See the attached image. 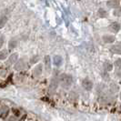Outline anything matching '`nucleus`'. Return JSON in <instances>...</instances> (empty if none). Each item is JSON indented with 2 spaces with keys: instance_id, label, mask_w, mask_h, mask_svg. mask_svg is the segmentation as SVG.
<instances>
[{
  "instance_id": "1",
  "label": "nucleus",
  "mask_w": 121,
  "mask_h": 121,
  "mask_svg": "<svg viewBox=\"0 0 121 121\" xmlns=\"http://www.w3.org/2000/svg\"><path fill=\"white\" fill-rule=\"evenodd\" d=\"M61 82V85L62 86L65 88V89H68L71 85H72L73 82V78L72 76L68 75V74H63L60 76V78H59Z\"/></svg>"
},
{
  "instance_id": "3",
  "label": "nucleus",
  "mask_w": 121,
  "mask_h": 121,
  "mask_svg": "<svg viewBox=\"0 0 121 121\" xmlns=\"http://www.w3.org/2000/svg\"><path fill=\"white\" fill-rule=\"evenodd\" d=\"M82 86H83V87L85 88L86 90H87V91L92 90V88H93V83H92V81L89 80L88 78H85L83 80Z\"/></svg>"
},
{
  "instance_id": "14",
  "label": "nucleus",
  "mask_w": 121,
  "mask_h": 121,
  "mask_svg": "<svg viewBox=\"0 0 121 121\" xmlns=\"http://www.w3.org/2000/svg\"><path fill=\"white\" fill-rule=\"evenodd\" d=\"M109 88H110V90L112 91L113 93H116V92H117V91L119 90V86H117V83H111L110 86H109Z\"/></svg>"
},
{
  "instance_id": "15",
  "label": "nucleus",
  "mask_w": 121,
  "mask_h": 121,
  "mask_svg": "<svg viewBox=\"0 0 121 121\" xmlns=\"http://www.w3.org/2000/svg\"><path fill=\"white\" fill-rule=\"evenodd\" d=\"M17 46V39H11L9 41V43H8V48H9V49L15 48Z\"/></svg>"
},
{
  "instance_id": "16",
  "label": "nucleus",
  "mask_w": 121,
  "mask_h": 121,
  "mask_svg": "<svg viewBox=\"0 0 121 121\" xmlns=\"http://www.w3.org/2000/svg\"><path fill=\"white\" fill-rule=\"evenodd\" d=\"M97 14H98V16H99L100 17H106L108 16V12H107L104 8H99L98 11H97Z\"/></svg>"
},
{
  "instance_id": "4",
  "label": "nucleus",
  "mask_w": 121,
  "mask_h": 121,
  "mask_svg": "<svg viewBox=\"0 0 121 121\" xmlns=\"http://www.w3.org/2000/svg\"><path fill=\"white\" fill-rule=\"evenodd\" d=\"M42 71H43V65H41V64L37 65V66L34 68V70H33V75H34V77H36V78L40 77V76L42 75Z\"/></svg>"
},
{
  "instance_id": "7",
  "label": "nucleus",
  "mask_w": 121,
  "mask_h": 121,
  "mask_svg": "<svg viewBox=\"0 0 121 121\" xmlns=\"http://www.w3.org/2000/svg\"><path fill=\"white\" fill-rule=\"evenodd\" d=\"M53 61H54V65L56 66V67H60L61 65H62V63H63V58H62L61 56L56 55V56H54Z\"/></svg>"
},
{
  "instance_id": "9",
  "label": "nucleus",
  "mask_w": 121,
  "mask_h": 121,
  "mask_svg": "<svg viewBox=\"0 0 121 121\" xmlns=\"http://www.w3.org/2000/svg\"><path fill=\"white\" fill-rule=\"evenodd\" d=\"M1 118L2 119H5L7 115H8V108L6 107V106H2V108H1Z\"/></svg>"
},
{
  "instance_id": "10",
  "label": "nucleus",
  "mask_w": 121,
  "mask_h": 121,
  "mask_svg": "<svg viewBox=\"0 0 121 121\" xmlns=\"http://www.w3.org/2000/svg\"><path fill=\"white\" fill-rule=\"evenodd\" d=\"M120 24L119 23H117V22H113L111 26H110V28L112 29V31H114V32H118V31L120 30Z\"/></svg>"
},
{
  "instance_id": "11",
  "label": "nucleus",
  "mask_w": 121,
  "mask_h": 121,
  "mask_svg": "<svg viewBox=\"0 0 121 121\" xmlns=\"http://www.w3.org/2000/svg\"><path fill=\"white\" fill-rule=\"evenodd\" d=\"M17 57H18V55L17 53H15V54H12L10 56H9V58H8V64H15V62L17 60Z\"/></svg>"
},
{
  "instance_id": "28",
  "label": "nucleus",
  "mask_w": 121,
  "mask_h": 121,
  "mask_svg": "<svg viewBox=\"0 0 121 121\" xmlns=\"http://www.w3.org/2000/svg\"><path fill=\"white\" fill-rule=\"evenodd\" d=\"M117 48H119L121 49V42H119V43H118V44H117Z\"/></svg>"
},
{
  "instance_id": "8",
  "label": "nucleus",
  "mask_w": 121,
  "mask_h": 121,
  "mask_svg": "<svg viewBox=\"0 0 121 121\" xmlns=\"http://www.w3.org/2000/svg\"><path fill=\"white\" fill-rule=\"evenodd\" d=\"M44 63H45V67H46V69L49 71L50 68H51V58L49 56H46L44 57Z\"/></svg>"
},
{
  "instance_id": "12",
  "label": "nucleus",
  "mask_w": 121,
  "mask_h": 121,
  "mask_svg": "<svg viewBox=\"0 0 121 121\" xmlns=\"http://www.w3.org/2000/svg\"><path fill=\"white\" fill-rule=\"evenodd\" d=\"M118 4H119V2L117 0H110V1L107 2V6L109 7H117L118 6Z\"/></svg>"
},
{
  "instance_id": "29",
  "label": "nucleus",
  "mask_w": 121,
  "mask_h": 121,
  "mask_svg": "<svg viewBox=\"0 0 121 121\" xmlns=\"http://www.w3.org/2000/svg\"><path fill=\"white\" fill-rule=\"evenodd\" d=\"M120 99H121V92H120Z\"/></svg>"
},
{
  "instance_id": "5",
  "label": "nucleus",
  "mask_w": 121,
  "mask_h": 121,
  "mask_svg": "<svg viewBox=\"0 0 121 121\" xmlns=\"http://www.w3.org/2000/svg\"><path fill=\"white\" fill-rule=\"evenodd\" d=\"M26 66V59L25 58H22L18 61L17 63L15 65V69L16 70H22L24 69L25 67Z\"/></svg>"
},
{
  "instance_id": "26",
  "label": "nucleus",
  "mask_w": 121,
  "mask_h": 121,
  "mask_svg": "<svg viewBox=\"0 0 121 121\" xmlns=\"http://www.w3.org/2000/svg\"><path fill=\"white\" fill-rule=\"evenodd\" d=\"M116 77H117V78H121V72L120 71H117V70H116Z\"/></svg>"
},
{
  "instance_id": "20",
  "label": "nucleus",
  "mask_w": 121,
  "mask_h": 121,
  "mask_svg": "<svg viewBox=\"0 0 121 121\" xmlns=\"http://www.w3.org/2000/svg\"><path fill=\"white\" fill-rule=\"evenodd\" d=\"M38 60H39V56H33L30 58V63L31 64H36Z\"/></svg>"
},
{
  "instance_id": "19",
  "label": "nucleus",
  "mask_w": 121,
  "mask_h": 121,
  "mask_svg": "<svg viewBox=\"0 0 121 121\" xmlns=\"http://www.w3.org/2000/svg\"><path fill=\"white\" fill-rule=\"evenodd\" d=\"M7 21V18H6V17H1V19H0V27H3L4 26H5V24H6V22Z\"/></svg>"
},
{
  "instance_id": "13",
  "label": "nucleus",
  "mask_w": 121,
  "mask_h": 121,
  "mask_svg": "<svg viewBox=\"0 0 121 121\" xmlns=\"http://www.w3.org/2000/svg\"><path fill=\"white\" fill-rule=\"evenodd\" d=\"M103 67H104L105 70H106L107 72H108V71H111V70H112V68H113V66H112V64H111L110 62H108V61H106V62L104 63Z\"/></svg>"
},
{
  "instance_id": "24",
  "label": "nucleus",
  "mask_w": 121,
  "mask_h": 121,
  "mask_svg": "<svg viewBox=\"0 0 121 121\" xmlns=\"http://www.w3.org/2000/svg\"><path fill=\"white\" fill-rule=\"evenodd\" d=\"M4 39H5L4 36H1V40H0V48H2V47H3V45H4Z\"/></svg>"
},
{
  "instance_id": "6",
  "label": "nucleus",
  "mask_w": 121,
  "mask_h": 121,
  "mask_svg": "<svg viewBox=\"0 0 121 121\" xmlns=\"http://www.w3.org/2000/svg\"><path fill=\"white\" fill-rule=\"evenodd\" d=\"M102 38H103L104 42L107 43V44H111L116 40V37L112 35H104Z\"/></svg>"
},
{
  "instance_id": "25",
  "label": "nucleus",
  "mask_w": 121,
  "mask_h": 121,
  "mask_svg": "<svg viewBox=\"0 0 121 121\" xmlns=\"http://www.w3.org/2000/svg\"><path fill=\"white\" fill-rule=\"evenodd\" d=\"M13 112L16 114V117H18V116H19V111H18L17 109L14 108V109H13Z\"/></svg>"
},
{
  "instance_id": "18",
  "label": "nucleus",
  "mask_w": 121,
  "mask_h": 121,
  "mask_svg": "<svg viewBox=\"0 0 121 121\" xmlns=\"http://www.w3.org/2000/svg\"><path fill=\"white\" fill-rule=\"evenodd\" d=\"M110 51H111L112 53H116V54H120L121 55V49L119 48H117V46L112 47V48H110Z\"/></svg>"
},
{
  "instance_id": "22",
  "label": "nucleus",
  "mask_w": 121,
  "mask_h": 121,
  "mask_svg": "<svg viewBox=\"0 0 121 121\" xmlns=\"http://www.w3.org/2000/svg\"><path fill=\"white\" fill-rule=\"evenodd\" d=\"M114 15L116 17H121V7H118L114 11Z\"/></svg>"
},
{
  "instance_id": "21",
  "label": "nucleus",
  "mask_w": 121,
  "mask_h": 121,
  "mask_svg": "<svg viewBox=\"0 0 121 121\" xmlns=\"http://www.w3.org/2000/svg\"><path fill=\"white\" fill-rule=\"evenodd\" d=\"M101 77H102L104 78V80H106V81H108L109 80V75H108V73H107V71L101 73Z\"/></svg>"
},
{
  "instance_id": "23",
  "label": "nucleus",
  "mask_w": 121,
  "mask_h": 121,
  "mask_svg": "<svg viewBox=\"0 0 121 121\" xmlns=\"http://www.w3.org/2000/svg\"><path fill=\"white\" fill-rule=\"evenodd\" d=\"M115 66L117 68H120L121 67V58H117L115 61Z\"/></svg>"
},
{
  "instance_id": "17",
  "label": "nucleus",
  "mask_w": 121,
  "mask_h": 121,
  "mask_svg": "<svg viewBox=\"0 0 121 121\" xmlns=\"http://www.w3.org/2000/svg\"><path fill=\"white\" fill-rule=\"evenodd\" d=\"M6 56H7V50H6V49L1 50V52H0V59L4 60L5 58H6Z\"/></svg>"
},
{
  "instance_id": "2",
  "label": "nucleus",
  "mask_w": 121,
  "mask_h": 121,
  "mask_svg": "<svg viewBox=\"0 0 121 121\" xmlns=\"http://www.w3.org/2000/svg\"><path fill=\"white\" fill-rule=\"evenodd\" d=\"M58 86V80L56 78H52L51 81H50V86H49V89H50V92L51 93H55L56 88Z\"/></svg>"
},
{
  "instance_id": "27",
  "label": "nucleus",
  "mask_w": 121,
  "mask_h": 121,
  "mask_svg": "<svg viewBox=\"0 0 121 121\" xmlns=\"http://www.w3.org/2000/svg\"><path fill=\"white\" fill-rule=\"evenodd\" d=\"M7 121H16V117H10L7 119Z\"/></svg>"
}]
</instances>
